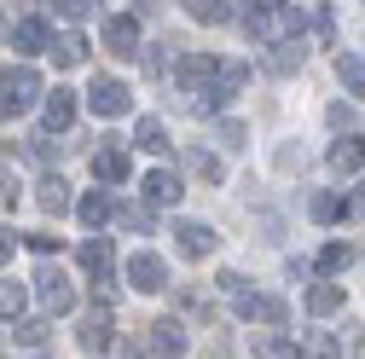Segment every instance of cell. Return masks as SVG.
Listing matches in <instances>:
<instances>
[{
  "label": "cell",
  "instance_id": "cell-1",
  "mask_svg": "<svg viewBox=\"0 0 365 359\" xmlns=\"http://www.w3.org/2000/svg\"><path fill=\"white\" fill-rule=\"evenodd\" d=\"M87 105H93V116H110V122H116V116H128V110H133V93H128L122 81L99 76L93 87H87Z\"/></svg>",
  "mask_w": 365,
  "mask_h": 359
},
{
  "label": "cell",
  "instance_id": "cell-2",
  "mask_svg": "<svg viewBox=\"0 0 365 359\" xmlns=\"http://www.w3.org/2000/svg\"><path fill=\"white\" fill-rule=\"evenodd\" d=\"M35 290H41V307H47V313H70L76 307V290L64 284V273H53V266L35 273Z\"/></svg>",
  "mask_w": 365,
  "mask_h": 359
},
{
  "label": "cell",
  "instance_id": "cell-3",
  "mask_svg": "<svg viewBox=\"0 0 365 359\" xmlns=\"http://www.w3.org/2000/svg\"><path fill=\"white\" fill-rule=\"evenodd\" d=\"M128 279H133V290L157 296V290H168V266H163L157 255H133V261H128Z\"/></svg>",
  "mask_w": 365,
  "mask_h": 359
},
{
  "label": "cell",
  "instance_id": "cell-4",
  "mask_svg": "<svg viewBox=\"0 0 365 359\" xmlns=\"http://www.w3.org/2000/svg\"><path fill=\"white\" fill-rule=\"evenodd\" d=\"M105 47H110V58H133L140 53V24L133 18H105Z\"/></svg>",
  "mask_w": 365,
  "mask_h": 359
},
{
  "label": "cell",
  "instance_id": "cell-5",
  "mask_svg": "<svg viewBox=\"0 0 365 359\" xmlns=\"http://www.w3.org/2000/svg\"><path fill=\"white\" fill-rule=\"evenodd\" d=\"M0 87H6L12 110H29V105L41 99V76H35V70H6V76H0Z\"/></svg>",
  "mask_w": 365,
  "mask_h": 359
},
{
  "label": "cell",
  "instance_id": "cell-6",
  "mask_svg": "<svg viewBox=\"0 0 365 359\" xmlns=\"http://www.w3.org/2000/svg\"><path fill=\"white\" fill-rule=\"evenodd\" d=\"M215 70H220V58H209V53H192V58H180V93H203Z\"/></svg>",
  "mask_w": 365,
  "mask_h": 359
},
{
  "label": "cell",
  "instance_id": "cell-7",
  "mask_svg": "<svg viewBox=\"0 0 365 359\" xmlns=\"http://www.w3.org/2000/svg\"><path fill=\"white\" fill-rule=\"evenodd\" d=\"M145 197H151L157 209H174L180 197H186V186H180V174H168V168H151V174H145Z\"/></svg>",
  "mask_w": 365,
  "mask_h": 359
},
{
  "label": "cell",
  "instance_id": "cell-8",
  "mask_svg": "<svg viewBox=\"0 0 365 359\" xmlns=\"http://www.w3.org/2000/svg\"><path fill=\"white\" fill-rule=\"evenodd\" d=\"M174 238H180V249H186L192 261L215 249V227H203V220H180V227H174Z\"/></svg>",
  "mask_w": 365,
  "mask_h": 359
},
{
  "label": "cell",
  "instance_id": "cell-9",
  "mask_svg": "<svg viewBox=\"0 0 365 359\" xmlns=\"http://www.w3.org/2000/svg\"><path fill=\"white\" fill-rule=\"evenodd\" d=\"M151 348H157L163 359H180V353H186V331H180V319H157V325H151Z\"/></svg>",
  "mask_w": 365,
  "mask_h": 359
},
{
  "label": "cell",
  "instance_id": "cell-10",
  "mask_svg": "<svg viewBox=\"0 0 365 359\" xmlns=\"http://www.w3.org/2000/svg\"><path fill=\"white\" fill-rule=\"evenodd\" d=\"M41 116H47V133H64V128L76 122V93H70V87L47 93V110H41Z\"/></svg>",
  "mask_w": 365,
  "mask_h": 359
},
{
  "label": "cell",
  "instance_id": "cell-11",
  "mask_svg": "<svg viewBox=\"0 0 365 359\" xmlns=\"http://www.w3.org/2000/svg\"><path fill=\"white\" fill-rule=\"evenodd\" d=\"M12 41H18V53H24V58H35V53H47V47H53V35H47V24H41V18H24Z\"/></svg>",
  "mask_w": 365,
  "mask_h": 359
},
{
  "label": "cell",
  "instance_id": "cell-12",
  "mask_svg": "<svg viewBox=\"0 0 365 359\" xmlns=\"http://www.w3.org/2000/svg\"><path fill=\"white\" fill-rule=\"evenodd\" d=\"M238 313L261 325H284V301H272V296H238Z\"/></svg>",
  "mask_w": 365,
  "mask_h": 359
},
{
  "label": "cell",
  "instance_id": "cell-13",
  "mask_svg": "<svg viewBox=\"0 0 365 359\" xmlns=\"http://www.w3.org/2000/svg\"><path fill=\"white\" fill-rule=\"evenodd\" d=\"M53 64H58V70H81V64H87V41H81V35H58V41H53Z\"/></svg>",
  "mask_w": 365,
  "mask_h": 359
},
{
  "label": "cell",
  "instance_id": "cell-14",
  "mask_svg": "<svg viewBox=\"0 0 365 359\" xmlns=\"http://www.w3.org/2000/svg\"><path fill=\"white\" fill-rule=\"evenodd\" d=\"M336 307H342V290L336 284H313L307 290V313H313V319H331Z\"/></svg>",
  "mask_w": 365,
  "mask_h": 359
},
{
  "label": "cell",
  "instance_id": "cell-15",
  "mask_svg": "<svg viewBox=\"0 0 365 359\" xmlns=\"http://www.w3.org/2000/svg\"><path fill=\"white\" fill-rule=\"evenodd\" d=\"M140 145H145L151 157H168V151H174V140H168V128H163L157 116H145V122H140Z\"/></svg>",
  "mask_w": 365,
  "mask_h": 359
},
{
  "label": "cell",
  "instance_id": "cell-16",
  "mask_svg": "<svg viewBox=\"0 0 365 359\" xmlns=\"http://www.w3.org/2000/svg\"><path fill=\"white\" fill-rule=\"evenodd\" d=\"M336 76H342L348 93H365V53H342L336 58Z\"/></svg>",
  "mask_w": 365,
  "mask_h": 359
},
{
  "label": "cell",
  "instance_id": "cell-17",
  "mask_svg": "<svg viewBox=\"0 0 365 359\" xmlns=\"http://www.w3.org/2000/svg\"><path fill=\"white\" fill-rule=\"evenodd\" d=\"M267 70H272V76H290V70H302V47H296V41H272V58H267Z\"/></svg>",
  "mask_w": 365,
  "mask_h": 359
},
{
  "label": "cell",
  "instance_id": "cell-18",
  "mask_svg": "<svg viewBox=\"0 0 365 359\" xmlns=\"http://www.w3.org/2000/svg\"><path fill=\"white\" fill-rule=\"evenodd\" d=\"M76 261L87 266V273H99V279H105V273H110V244H105V238H93V244H81V249H76Z\"/></svg>",
  "mask_w": 365,
  "mask_h": 359
},
{
  "label": "cell",
  "instance_id": "cell-19",
  "mask_svg": "<svg viewBox=\"0 0 365 359\" xmlns=\"http://www.w3.org/2000/svg\"><path fill=\"white\" fill-rule=\"evenodd\" d=\"M359 162H365V145H359V140H336V145H331V168H336V174H354Z\"/></svg>",
  "mask_w": 365,
  "mask_h": 359
},
{
  "label": "cell",
  "instance_id": "cell-20",
  "mask_svg": "<svg viewBox=\"0 0 365 359\" xmlns=\"http://www.w3.org/2000/svg\"><path fill=\"white\" fill-rule=\"evenodd\" d=\"M93 174L99 180H128V151H110V145L93 151Z\"/></svg>",
  "mask_w": 365,
  "mask_h": 359
},
{
  "label": "cell",
  "instance_id": "cell-21",
  "mask_svg": "<svg viewBox=\"0 0 365 359\" xmlns=\"http://www.w3.org/2000/svg\"><path fill=\"white\" fill-rule=\"evenodd\" d=\"M41 209H47V214L70 209V186H64V180H41Z\"/></svg>",
  "mask_w": 365,
  "mask_h": 359
},
{
  "label": "cell",
  "instance_id": "cell-22",
  "mask_svg": "<svg viewBox=\"0 0 365 359\" xmlns=\"http://www.w3.org/2000/svg\"><path fill=\"white\" fill-rule=\"evenodd\" d=\"M81 220H87V227H105V220H110V197L105 192H87L81 197Z\"/></svg>",
  "mask_w": 365,
  "mask_h": 359
},
{
  "label": "cell",
  "instance_id": "cell-23",
  "mask_svg": "<svg viewBox=\"0 0 365 359\" xmlns=\"http://www.w3.org/2000/svg\"><path fill=\"white\" fill-rule=\"evenodd\" d=\"M186 6H192L197 24H226V18H232V6H226V0H186Z\"/></svg>",
  "mask_w": 365,
  "mask_h": 359
},
{
  "label": "cell",
  "instance_id": "cell-24",
  "mask_svg": "<svg viewBox=\"0 0 365 359\" xmlns=\"http://www.w3.org/2000/svg\"><path fill=\"white\" fill-rule=\"evenodd\" d=\"M76 336H81V348H110V325L99 319V313H93V319H81Z\"/></svg>",
  "mask_w": 365,
  "mask_h": 359
},
{
  "label": "cell",
  "instance_id": "cell-25",
  "mask_svg": "<svg viewBox=\"0 0 365 359\" xmlns=\"http://www.w3.org/2000/svg\"><path fill=\"white\" fill-rule=\"evenodd\" d=\"M255 353H261V359H302V348H296V342H284V336H261V342H255Z\"/></svg>",
  "mask_w": 365,
  "mask_h": 359
},
{
  "label": "cell",
  "instance_id": "cell-26",
  "mask_svg": "<svg viewBox=\"0 0 365 359\" xmlns=\"http://www.w3.org/2000/svg\"><path fill=\"white\" fill-rule=\"evenodd\" d=\"M186 168H192L197 180H209V186H215V180H220V162H215V157H209L203 145H197V151H186Z\"/></svg>",
  "mask_w": 365,
  "mask_h": 359
},
{
  "label": "cell",
  "instance_id": "cell-27",
  "mask_svg": "<svg viewBox=\"0 0 365 359\" xmlns=\"http://www.w3.org/2000/svg\"><path fill=\"white\" fill-rule=\"evenodd\" d=\"M348 261H354V249H348V244H325V249H319V273H342Z\"/></svg>",
  "mask_w": 365,
  "mask_h": 359
},
{
  "label": "cell",
  "instance_id": "cell-28",
  "mask_svg": "<svg viewBox=\"0 0 365 359\" xmlns=\"http://www.w3.org/2000/svg\"><path fill=\"white\" fill-rule=\"evenodd\" d=\"M24 284H12V279H0V313H6V319H18V313H24Z\"/></svg>",
  "mask_w": 365,
  "mask_h": 359
},
{
  "label": "cell",
  "instance_id": "cell-29",
  "mask_svg": "<svg viewBox=\"0 0 365 359\" xmlns=\"http://www.w3.org/2000/svg\"><path fill=\"white\" fill-rule=\"evenodd\" d=\"M18 342L41 348V342H47V319H18Z\"/></svg>",
  "mask_w": 365,
  "mask_h": 359
},
{
  "label": "cell",
  "instance_id": "cell-30",
  "mask_svg": "<svg viewBox=\"0 0 365 359\" xmlns=\"http://www.w3.org/2000/svg\"><path fill=\"white\" fill-rule=\"evenodd\" d=\"M110 214L122 220L128 232H151V214H145V209H110Z\"/></svg>",
  "mask_w": 365,
  "mask_h": 359
},
{
  "label": "cell",
  "instance_id": "cell-31",
  "mask_svg": "<svg viewBox=\"0 0 365 359\" xmlns=\"http://www.w3.org/2000/svg\"><path fill=\"white\" fill-rule=\"evenodd\" d=\"M336 214H342V203H336L331 192H319V197H313V220H336Z\"/></svg>",
  "mask_w": 365,
  "mask_h": 359
},
{
  "label": "cell",
  "instance_id": "cell-32",
  "mask_svg": "<svg viewBox=\"0 0 365 359\" xmlns=\"http://www.w3.org/2000/svg\"><path fill=\"white\" fill-rule=\"evenodd\" d=\"M116 296H122V290H116V279L105 273V279L93 284V301H99V307H116Z\"/></svg>",
  "mask_w": 365,
  "mask_h": 359
},
{
  "label": "cell",
  "instance_id": "cell-33",
  "mask_svg": "<svg viewBox=\"0 0 365 359\" xmlns=\"http://www.w3.org/2000/svg\"><path fill=\"white\" fill-rule=\"evenodd\" d=\"M215 133H220V145H232V151H238V145H244V140H250V133H244V128H238V122H220V128H215Z\"/></svg>",
  "mask_w": 365,
  "mask_h": 359
},
{
  "label": "cell",
  "instance_id": "cell-34",
  "mask_svg": "<svg viewBox=\"0 0 365 359\" xmlns=\"http://www.w3.org/2000/svg\"><path fill=\"white\" fill-rule=\"evenodd\" d=\"M24 244H29V249H35V255H53V249H58V238H53V232H29V238H24Z\"/></svg>",
  "mask_w": 365,
  "mask_h": 359
},
{
  "label": "cell",
  "instance_id": "cell-35",
  "mask_svg": "<svg viewBox=\"0 0 365 359\" xmlns=\"http://www.w3.org/2000/svg\"><path fill=\"white\" fill-rule=\"evenodd\" d=\"M53 12H58V18H81L87 0H53Z\"/></svg>",
  "mask_w": 365,
  "mask_h": 359
},
{
  "label": "cell",
  "instance_id": "cell-36",
  "mask_svg": "<svg viewBox=\"0 0 365 359\" xmlns=\"http://www.w3.org/2000/svg\"><path fill=\"white\" fill-rule=\"evenodd\" d=\"M348 214H354V220H365V186H359V192L348 197Z\"/></svg>",
  "mask_w": 365,
  "mask_h": 359
},
{
  "label": "cell",
  "instance_id": "cell-37",
  "mask_svg": "<svg viewBox=\"0 0 365 359\" xmlns=\"http://www.w3.org/2000/svg\"><path fill=\"white\" fill-rule=\"evenodd\" d=\"M18 203V192H12V180H0V209H12Z\"/></svg>",
  "mask_w": 365,
  "mask_h": 359
},
{
  "label": "cell",
  "instance_id": "cell-38",
  "mask_svg": "<svg viewBox=\"0 0 365 359\" xmlns=\"http://www.w3.org/2000/svg\"><path fill=\"white\" fill-rule=\"evenodd\" d=\"M6 261H12V232L0 227V266H6Z\"/></svg>",
  "mask_w": 365,
  "mask_h": 359
},
{
  "label": "cell",
  "instance_id": "cell-39",
  "mask_svg": "<svg viewBox=\"0 0 365 359\" xmlns=\"http://www.w3.org/2000/svg\"><path fill=\"white\" fill-rule=\"evenodd\" d=\"M12 116V99H6V87H0V122H6Z\"/></svg>",
  "mask_w": 365,
  "mask_h": 359
},
{
  "label": "cell",
  "instance_id": "cell-40",
  "mask_svg": "<svg viewBox=\"0 0 365 359\" xmlns=\"http://www.w3.org/2000/svg\"><path fill=\"white\" fill-rule=\"evenodd\" d=\"M0 35H6V24H0Z\"/></svg>",
  "mask_w": 365,
  "mask_h": 359
}]
</instances>
